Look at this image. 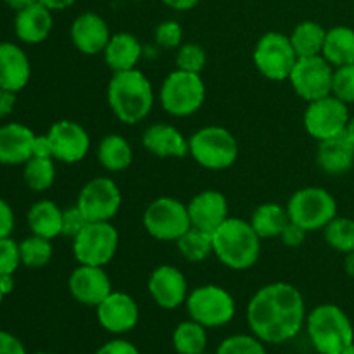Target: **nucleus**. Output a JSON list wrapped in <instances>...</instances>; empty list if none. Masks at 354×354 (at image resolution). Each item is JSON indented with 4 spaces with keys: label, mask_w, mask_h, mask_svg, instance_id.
Here are the masks:
<instances>
[{
    "label": "nucleus",
    "mask_w": 354,
    "mask_h": 354,
    "mask_svg": "<svg viewBox=\"0 0 354 354\" xmlns=\"http://www.w3.org/2000/svg\"><path fill=\"white\" fill-rule=\"evenodd\" d=\"M145 232L156 241L176 242L190 225L187 204L175 197H158L152 201L142 216Z\"/></svg>",
    "instance_id": "10"
},
{
    "label": "nucleus",
    "mask_w": 354,
    "mask_h": 354,
    "mask_svg": "<svg viewBox=\"0 0 354 354\" xmlns=\"http://www.w3.org/2000/svg\"><path fill=\"white\" fill-rule=\"evenodd\" d=\"M52 28H54L52 10L40 2L23 10H17L16 19H14L16 37L30 45H37L47 40Z\"/></svg>",
    "instance_id": "22"
},
{
    "label": "nucleus",
    "mask_w": 354,
    "mask_h": 354,
    "mask_svg": "<svg viewBox=\"0 0 354 354\" xmlns=\"http://www.w3.org/2000/svg\"><path fill=\"white\" fill-rule=\"evenodd\" d=\"M161 2L165 3L166 7H169V9L183 12V10L194 9V7H196L201 0H161Z\"/></svg>",
    "instance_id": "49"
},
{
    "label": "nucleus",
    "mask_w": 354,
    "mask_h": 354,
    "mask_svg": "<svg viewBox=\"0 0 354 354\" xmlns=\"http://www.w3.org/2000/svg\"><path fill=\"white\" fill-rule=\"evenodd\" d=\"M289 221L290 218L289 213H287V207L275 203H265L256 207L249 223L263 241V239L280 237V234H282V230Z\"/></svg>",
    "instance_id": "30"
},
{
    "label": "nucleus",
    "mask_w": 354,
    "mask_h": 354,
    "mask_svg": "<svg viewBox=\"0 0 354 354\" xmlns=\"http://www.w3.org/2000/svg\"><path fill=\"white\" fill-rule=\"evenodd\" d=\"M97 159L100 166L111 173H120L133 162V149L130 142L118 133H109L99 142Z\"/></svg>",
    "instance_id": "28"
},
{
    "label": "nucleus",
    "mask_w": 354,
    "mask_h": 354,
    "mask_svg": "<svg viewBox=\"0 0 354 354\" xmlns=\"http://www.w3.org/2000/svg\"><path fill=\"white\" fill-rule=\"evenodd\" d=\"M95 354H140L137 346L124 339H113L97 349Z\"/></svg>",
    "instance_id": "44"
},
{
    "label": "nucleus",
    "mask_w": 354,
    "mask_h": 354,
    "mask_svg": "<svg viewBox=\"0 0 354 354\" xmlns=\"http://www.w3.org/2000/svg\"><path fill=\"white\" fill-rule=\"evenodd\" d=\"M142 52L144 48H142L140 40L135 35L123 31L111 37L102 55L107 68L113 69L114 73H120L137 68L138 61L142 59Z\"/></svg>",
    "instance_id": "25"
},
{
    "label": "nucleus",
    "mask_w": 354,
    "mask_h": 354,
    "mask_svg": "<svg viewBox=\"0 0 354 354\" xmlns=\"http://www.w3.org/2000/svg\"><path fill=\"white\" fill-rule=\"evenodd\" d=\"M109 24L95 12H83L71 24V41L76 50L85 55L102 54L111 40Z\"/></svg>",
    "instance_id": "20"
},
{
    "label": "nucleus",
    "mask_w": 354,
    "mask_h": 354,
    "mask_svg": "<svg viewBox=\"0 0 354 354\" xmlns=\"http://www.w3.org/2000/svg\"><path fill=\"white\" fill-rule=\"evenodd\" d=\"M206 327L197 322H182L173 332V348L178 354H201L206 351Z\"/></svg>",
    "instance_id": "33"
},
{
    "label": "nucleus",
    "mask_w": 354,
    "mask_h": 354,
    "mask_svg": "<svg viewBox=\"0 0 354 354\" xmlns=\"http://www.w3.org/2000/svg\"><path fill=\"white\" fill-rule=\"evenodd\" d=\"M311 344L320 354H341L354 342V328L344 310L335 304H320L306 317Z\"/></svg>",
    "instance_id": "4"
},
{
    "label": "nucleus",
    "mask_w": 354,
    "mask_h": 354,
    "mask_svg": "<svg viewBox=\"0 0 354 354\" xmlns=\"http://www.w3.org/2000/svg\"><path fill=\"white\" fill-rule=\"evenodd\" d=\"M332 95L346 104H354V62L341 66V68H334Z\"/></svg>",
    "instance_id": "39"
},
{
    "label": "nucleus",
    "mask_w": 354,
    "mask_h": 354,
    "mask_svg": "<svg viewBox=\"0 0 354 354\" xmlns=\"http://www.w3.org/2000/svg\"><path fill=\"white\" fill-rule=\"evenodd\" d=\"M152 301L162 310H175L185 304L189 283L185 275L173 265H161L151 273L147 282Z\"/></svg>",
    "instance_id": "16"
},
{
    "label": "nucleus",
    "mask_w": 354,
    "mask_h": 354,
    "mask_svg": "<svg viewBox=\"0 0 354 354\" xmlns=\"http://www.w3.org/2000/svg\"><path fill=\"white\" fill-rule=\"evenodd\" d=\"M287 213L306 232L324 230L337 216V201L324 187H304L290 196Z\"/></svg>",
    "instance_id": "7"
},
{
    "label": "nucleus",
    "mask_w": 354,
    "mask_h": 354,
    "mask_svg": "<svg viewBox=\"0 0 354 354\" xmlns=\"http://www.w3.org/2000/svg\"><path fill=\"white\" fill-rule=\"evenodd\" d=\"M19 265V244H16L10 237L0 239V277L14 275Z\"/></svg>",
    "instance_id": "40"
},
{
    "label": "nucleus",
    "mask_w": 354,
    "mask_h": 354,
    "mask_svg": "<svg viewBox=\"0 0 354 354\" xmlns=\"http://www.w3.org/2000/svg\"><path fill=\"white\" fill-rule=\"evenodd\" d=\"M3 2H6L10 9H14L17 12V10H23L26 9V7L33 6V3H37L38 0H3Z\"/></svg>",
    "instance_id": "52"
},
{
    "label": "nucleus",
    "mask_w": 354,
    "mask_h": 354,
    "mask_svg": "<svg viewBox=\"0 0 354 354\" xmlns=\"http://www.w3.org/2000/svg\"><path fill=\"white\" fill-rule=\"evenodd\" d=\"M123 194L109 176H97L80 190L76 206L88 221H111L121 209Z\"/></svg>",
    "instance_id": "13"
},
{
    "label": "nucleus",
    "mask_w": 354,
    "mask_h": 354,
    "mask_svg": "<svg viewBox=\"0 0 354 354\" xmlns=\"http://www.w3.org/2000/svg\"><path fill=\"white\" fill-rule=\"evenodd\" d=\"M201 354H206V353H201Z\"/></svg>",
    "instance_id": "58"
},
{
    "label": "nucleus",
    "mask_w": 354,
    "mask_h": 354,
    "mask_svg": "<svg viewBox=\"0 0 354 354\" xmlns=\"http://www.w3.org/2000/svg\"><path fill=\"white\" fill-rule=\"evenodd\" d=\"M47 137L52 144L55 161L75 165L86 158L90 151V135L80 123L61 120L50 127Z\"/></svg>",
    "instance_id": "15"
},
{
    "label": "nucleus",
    "mask_w": 354,
    "mask_h": 354,
    "mask_svg": "<svg viewBox=\"0 0 354 354\" xmlns=\"http://www.w3.org/2000/svg\"><path fill=\"white\" fill-rule=\"evenodd\" d=\"M190 320L206 328L223 327L235 317V299L227 289L214 283L196 287L185 301Z\"/></svg>",
    "instance_id": "9"
},
{
    "label": "nucleus",
    "mask_w": 354,
    "mask_h": 354,
    "mask_svg": "<svg viewBox=\"0 0 354 354\" xmlns=\"http://www.w3.org/2000/svg\"><path fill=\"white\" fill-rule=\"evenodd\" d=\"M142 145L158 158H185L189 156V138L176 127L168 123H154L145 128Z\"/></svg>",
    "instance_id": "21"
},
{
    "label": "nucleus",
    "mask_w": 354,
    "mask_h": 354,
    "mask_svg": "<svg viewBox=\"0 0 354 354\" xmlns=\"http://www.w3.org/2000/svg\"><path fill=\"white\" fill-rule=\"evenodd\" d=\"M206 50L199 44H185L178 47V52H176V69L201 75V71L206 68Z\"/></svg>",
    "instance_id": "38"
},
{
    "label": "nucleus",
    "mask_w": 354,
    "mask_h": 354,
    "mask_svg": "<svg viewBox=\"0 0 354 354\" xmlns=\"http://www.w3.org/2000/svg\"><path fill=\"white\" fill-rule=\"evenodd\" d=\"M324 239L334 251L349 254L354 251V218L335 216L324 228Z\"/></svg>",
    "instance_id": "35"
},
{
    "label": "nucleus",
    "mask_w": 354,
    "mask_h": 354,
    "mask_svg": "<svg viewBox=\"0 0 354 354\" xmlns=\"http://www.w3.org/2000/svg\"><path fill=\"white\" fill-rule=\"evenodd\" d=\"M55 159L31 158L24 162V182L35 192L50 189L55 182Z\"/></svg>",
    "instance_id": "34"
},
{
    "label": "nucleus",
    "mask_w": 354,
    "mask_h": 354,
    "mask_svg": "<svg viewBox=\"0 0 354 354\" xmlns=\"http://www.w3.org/2000/svg\"><path fill=\"white\" fill-rule=\"evenodd\" d=\"M341 354H354V342L353 344H349L348 348H344V351H342Z\"/></svg>",
    "instance_id": "55"
},
{
    "label": "nucleus",
    "mask_w": 354,
    "mask_h": 354,
    "mask_svg": "<svg viewBox=\"0 0 354 354\" xmlns=\"http://www.w3.org/2000/svg\"><path fill=\"white\" fill-rule=\"evenodd\" d=\"M86 223H88V220H86L85 214L82 213L78 206L69 207L62 213V235L75 239L86 227Z\"/></svg>",
    "instance_id": "42"
},
{
    "label": "nucleus",
    "mask_w": 354,
    "mask_h": 354,
    "mask_svg": "<svg viewBox=\"0 0 354 354\" xmlns=\"http://www.w3.org/2000/svg\"><path fill=\"white\" fill-rule=\"evenodd\" d=\"M187 209H189L190 225L207 234H214L230 218L227 197L220 190L213 189L196 194L187 204Z\"/></svg>",
    "instance_id": "19"
},
{
    "label": "nucleus",
    "mask_w": 354,
    "mask_h": 354,
    "mask_svg": "<svg viewBox=\"0 0 354 354\" xmlns=\"http://www.w3.org/2000/svg\"><path fill=\"white\" fill-rule=\"evenodd\" d=\"M12 289H14V277L12 275L0 277V292H2L3 296H7V294L12 292Z\"/></svg>",
    "instance_id": "51"
},
{
    "label": "nucleus",
    "mask_w": 354,
    "mask_h": 354,
    "mask_svg": "<svg viewBox=\"0 0 354 354\" xmlns=\"http://www.w3.org/2000/svg\"><path fill=\"white\" fill-rule=\"evenodd\" d=\"M178 252L190 263H203L213 254V234L190 227L176 241Z\"/></svg>",
    "instance_id": "32"
},
{
    "label": "nucleus",
    "mask_w": 354,
    "mask_h": 354,
    "mask_svg": "<svg viewBox=\"0 0 354 354\" xmlns=\"http://www.w3.org/2000/svg\"><path fill=\"white\" fill-rule=\"evenodd\" d=\"M2 299H3V294L0 292V303H2Z\"/></svg>",
    "instance_id": "56"
},
{
    "label": "nucleus",
    "mask_w": 354,
    "mask_h": 354,
    "mask_svg": "<svg viewBox=\"0 0 354 354\" xmlns=\"http://www.w3.org/2000/svg\"><path fill=\"white\" fill-rule=\"evenodd\" d=\"M31 76L30 59L21 47L10 41L0 44V88L19 92Z\"/></svg>",
    "instance_id": "23"
},
{
    "label": "nucleus",
    "mask_w": 354,
    "mask_h": 354,
    "mask_svg": "<svg viewBox=\"0 0 354 354\" xmlns=\"http://www.w3.org/2000/svg\"><path fill=\"white\" fill-rule=\"evenodd\" d=\"M31 158H52L54 159V154H52V144H50V140H48L47 133L35 135L33 156H31Z\"/></svg>",
    "instance_id": "47"
},
{
    "label": "nucleus",
    "mask_w": 354,
    "mask_h": 354,
    "mask_svg": "<svg viewBox=\"0 0 354 354\" xmlns=\"http://www.w3.org/2000/svg\"><path fill=\"white\" fill-rule=\"evenodd\" d=\"M19 254L21 265L28 266V268H41L50 263L52 256H54V248L48 239L31 235L19 244Z\"/></svg>",
    "instance_id": "36"
},
{
    "label": "nucleus",
    "mask_w": 354,
    "mask_h": 354,
    "mask_svg": "<svg viewBox=\"0 0 354 354\" xmlns=\"http://www.w3.org/2000/svg\"><path fill=\"white\" fill-rule=\"evenodd\" d=\"M297 59L299 57L290 44V38L280 31H268L263 35L256 41L254 52H252L256 69L272 82L289 80Z\"/></svg>",
    "instance_id": "11"
},
{
    "label": "nucleus",
    "mask_w": 354,
    "mask_h": 354,
    "mask_svg": "<svg viewBox=\"0 0 354 354\" xmlns=\"http://www.w3.org/2000/svg\"><path fill=\"white\" fill-rule=\"evenodd\" d=\"M213 254L230 270H249L261 256V239L248 220L230 216L213 234Z\"/></svg>",
    "instance_id": "3"
},
{
    "label": "nucleus",
    "mask_w": 354,
    "mask_h": 354,
    "mask_svg": "<svg viewBox=\"0 0 354 354\" xmlns=\"http://www.w3.org/2000/svg\"><path fill=\"white\" fill-rule=\"evenodd\" d=\"M327 30L317 21H303L290 33V44L297 57H313L322 55Z\"/></svg>",
    "instance_id": "31"
},
{
    "label": "nucleus",
    "mask_w": 354,
    "mask_h": 354,
    "mask_svg": "<svg viewBox=\"0 0 354 354\" xmlns=\"http://www.w3.org/2000/svg\"><path fill=\"white\" fill-rule=\"evenodd\" d=\"M344 270H346V273H348V277L354 279V251L349 252V254H346Z\"/></svg>",
    "instance_id": "53"
},
{
    "label": "nucleus",
    "mask_w": 354,
    "mask_h": 354,
    "mask_svg": "<svg viewBox=\"0 0 354 354\" xmlns=\"http://www.w3.org/2000/svg\"><path fill=\"white\" fill-rule=\"evenodd\" d=\"M95 310L100 327L111 334H127L133 330L140 318L137 301L127 292L113 290Z\"/></svg>",
    "instance_id": "18"
},
{
    "label": "nucleus",
    "mask_w": 354,
    "mask_h": 354,
    "mask_svg": "<svg viewBox=\"0 0 354 354\" xmlns=\"http://www.w3.org/2000/svg\"><path fill=\"white\" fill-rule=\"evenodd\" d=\"M317 162L328 175H344L354 166V145L344 135L318 142Z\"/></svg>",
    "instance_id": "26"
},
{
    "label": "nucleus",
    "mask_w": 354,
    "mask_h": 354,
    "mask_svg": "<svg viewBox=\"0 0 354 354\" xmlns=\"http://www.w3.org/2000/svg\"><path fill=\"white\" fill-rule=\"evenodd\" d=\"M349 118L351 116L348 104L335 95H327L324 99L308 102L303 123L311 138L324 142L344 135Z\"/></svg>",
    "instance_id": "12"
},
{
    "label": "nucleus",
    "mask_w": 354,
    "mask_h": 354,
    "mask_svg": "<svg viewBox=\"0 0 354 354\" xmlns=\"http://www.w3.org/2000/svg\"><path fill=\"white\" fill-rule=\"evenodd\" d=\"M306 234L308 232L304 230L303 227L296 225L294 221H289V223L286 225V228L282 230V234H280L279 239L282 241V244L286 245V248L296 249L304 244V241H306Z\"/></svg>",
    "instance_id": "43"
},
{
    "label": "nucleus",
    "mask_w": 354,
    "mask_h": 354,
    "mask_svg": "<svg viewBox=\"0 0 354 354\" xmlns=\"http://www.w3.org/2000/svg\"><path fill=\"white\" fill-rule=\"evenodd\" d=\"M322 55L334 68L354 62V30L349 26H334L327 30Z\"/></svg>",
    "instance_id": "29"
},
{
    "label": "nucleus",
    "mask_w": 354,
    "mask_h": 354,
    "mask_svg": "<svg viewBox=\"0 0 354 354\" xmlns=\"http://www.w3.org/2000/svg\"><path fill=\"white\" fill-rule=\"evenodd\" d=\"M37 354H54V353H37Z\"/></svg>",
    "instance_id": "57"
},
{
    "label": "nucleus",
    "mask_w": 354,
    "mask_h": 354,
    "mask_svg": "<svg viewBox=\"0 0 354 354\" xmlns=\"http://www.w3.org/2000/svg\"><path fill=\"white\" fill-rule=\"evenodd\" d=\"M107 102L121 123H140L154 107V88L151 80L137 68L114 73L107 85Z\"/></svg>",
    "instance_id": "2"
},
{
    "label": "nucleus",
    "mask_w": 354,
    "mask_h": 354,
    "mask_svg": "<svg viewBox=\"0 0 354 354\" xmlns=\"http://www.w3.org/2000/svg\"><path fill=\"white\" fill-rule=\"evenodd\" d=\"M344 137L354 145V116L349 118L348 127H346V131H344Z\"/></svg>",
    "instance_id": "54"
},
{
    "label": "nucleus",
    "mask_w": 354,
    "mask_h": 354,
    "mask_svg": "<svg viewBox=\"0 0 354 354\" xmlns=\"http://www.w3.org/2000/svg\"><path fill=\"white\" fill-rule=\"evenodd\" d=\"M38 2L44 3L45 7H48L52 12H55V10H64L68 9V7L75 6L78 0H38Z\"/></svg>",
    "instance_id": "50"
},
{
    "label": "nucleus",
    "mask_w": 354,
    "mask_h": 354,
    "mask_svg": "<svg viewBox=\"0 0 354 354\" xmlns=\"http://www.w3.org/2000/svg\"><path fill=\"white\" fill-rule=\"evenodd\" d=\"M216 354H268L263 341L256 335L237 334L227 337L216 349Z\"/></svg>",
    "instance_id": "37"
},
{
    "label": "nucleus",
    "mask_w": 354,
    "mask_h": 354,
    "mask_svg": "<svg viewBox=\"0 0 354 354\" xmlns=\"http://www.w3.org/2000/svg\"><path fill=\"white\" fill-rule=\"evenodd\" d=\"M14 230V213L9 204L0 199V239L10 237Z\"/></svg>",
    "instance_id": "46"
},
{
    "label": "nucleus",
    "mask_w": 354,
    "mask_h": 354,
    "mask_svg": "<svg viewBox=\"0 0 354 354\" xmlns=\"http://www.w3.org/2000/svg\"><path fill=\"white\" fill-rule=\"evenodd\" d=\"M120 234L111 221H88L73 239V254L78 265L106 266L114 259Z\"/></svg>",
    "instance_id": "8"
},
{
    "label": "nucleus",
    "mask_w": 354,
    "mask_h": 354,
    "mask_svg": "<svg viewBox=\"0 0 354 354\" xmlns=\"http://www.w3.org/2000/svg\"><path fill=\"white\" fill-rule=\"evenodd\" d=\"M294 92L306 102L332 95L334 66L327 62L324 55L299 57L289 76Z\"/></svg>",
    "instance_id": "14"
},
{
    "label": "nucleus",
    "mask_w": 354,
    "mask_h": 354,
    "mask_svg": "<svg viewBox=\"0 0 354 354\" xmlns=\"http://www.w3.org/2000/svg\"><path fill=\"white\" fill-rule=\"evenodd\" d=\"M189 154L201 168L223 171L237 161V138L227 128L209 124V127L199 128L189 138Z\"/></svg>",
    "instance_id": "5"
},
{
    "label": "nucleus",
    "mask_w": 354,
    "mask_h": 354,
    "mask_svg": "<svg viewBox=\"0 0 354 354\" xmlns=\"http://www.w3.org/2000/svg\"><path fill=\"white\" fill-rule=\"evenodd\" d=\"M35 133L21 123H7L0 127V162L24 165L33 156Z\"/></svg>",
    "instance_id": "24"
},
{
    "label": "nucleus",
    "mask_w": 354,
    "mask_h": 354,
    "mask_svg": "<svg viewBox=\"0 0 354 354\" xmlns=\"http://www.w3.org/2000/svg\"><path fill=\"white\" fill-rule=\"evenodd\" d=\"M0 354H26V349L16 335L0 330Z\"/></svg>",
    "instance_id": "45"
},
{
    "label": "nucleus",
    "mask_w": 354,
    "mask_h": 354,
    "mask_svg": "<svg viewBox=\"0 0 354 354\" xmlns=\"http://www.w3.org/2000/svg\"><path fill=\"white\" fill-rule=\"evenodd\" d=\"M159 102L169 116H192L206 102V83L197 73L175 69L159 88Z\"/></svg>",
    "instance_id": "6"
},
{
    "label": "nucleus",
    "mask_w": 354,
    "mask_h": 354,
    "mask_svg": "<svg viewBox=\"0 0 354 354\" xmlns=\"http://www.w3.org/2000/svg\"><path fill=\"white\" fill-rule=\"evenodd\" d=\"M156 44L162 48H176L182 45L183 30L176 21L168 19L158 24L154 31Z\"/></svg>",
    "instance_id": "41"
},
{
    "label": "nucleus",
    "mask_w": 354,
    "mask_h": 354,
    "mask_svg": "<svg viewBox=\"0 0 354 354\" xmlns=\"http://www.w3.org/2000/svg\"><path fill=\"white\" fill-rule=\"evenodd\" d=\"M68 287L80 304L92 308L99 306L113 292V282L104 266L78 265V268L73 270L69 275Z\"/></svg>",
    "instance_id": "17"
},
{
    "label": "nucleus",
    "mask_w": 354,
    "mask_h": 354,
    "mask_svg": "<svg viewBox=\"0 0 354 354\" xmlns=\"http://www.w3.org/2000/svg\"><path fill=\"white\" fill-rule=\"evenodd\" d=\"M62 213L54 201H38L28 211V227L33 235L52 241L62 235Z\"/></svg>",
    "instance_id": "27"
},
{
    "label": "nucleus",
    "mask_w": 354,
    "mask_h": 354,
    "mask_svg": "<svg viewBox=\"0 0 354 354\" xmlns=\"http://www.w3.org/2000/svg\"><path fill=\"white\" fill-rule=\"evenodd\" d=\"M306 304L297 287L287 282L263 286L248 304V324L252 335L268 344H283L306 324Z\"/></svg>",
    "instance_id": "1"
},
{
    "label": "nucleus",
    "mask_w": 354,
    "mask_h": 354,
    "mask_svg": "<svg viewBox=\"0 0 354 354\" xmlns=\"http://www.w3.org/2000/svg\"><path fill=\"white\" fill-rule=\"evenodd\" d=\"M14 106H16V92L0 88V118L12 113Z\"/></svg>",
    "instance_id": "48"
}]
</instances>
